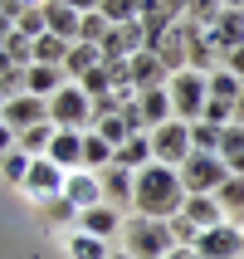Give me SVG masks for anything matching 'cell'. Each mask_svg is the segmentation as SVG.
I'll use <instances>...</instances> for the list:
<instances>
[{
    "label": "cell",
    "mask_w": 244,
    "mask_h": 259,
    "mask_svg": "<svg viewBox=\"0 0 244 259\" xmlns=\"http://www.w3.org/2000/svg\"><path fill=\"white\" fill-rule=\"evenodd\" d=\"M190 191L181 181V166H166V161H152L147 171H137V196H132V210L147 220H176L186 210Z\"/></svg>",
    "instance_id": "6da1fadb"
},
{
    "label": "cell",
    "mask_w": 244,
    "mask_h": 259,
    "mask_svg": "<svg viewBox=\"0 0 244 259\" xmlns=\"http://www.w3.org/2000/svg\"><path fill=\"white\" fill-rule=\"evenodd\" d=\"M122 249H127L132 259H166L176 249V240H171V225L166 220H147V215H132L127 225H122Z\"/></svg>",
    "instance_id": "7a4b0ae2"
},
{
    "label": "cell",
    "mask_w": 244,
    "mask_h": 259,
    "mask_svg": "<svg viewBox=\"0 0 244 259\" xmlns=\"http://www.w3.org/2000/svg\"><path fill=\"white\" fill-rule=\"evenodd\" d=\"M49 122L64 132H93L98 117H93V98L83 93V83H69L49 98Z\"/></svg>",
    "instance_id": "3957f363"
},
{
    "label": "cell",
    "mask_w": 244,
    "mask_h": 259,
    "mask_svg": "<svg viewBox=\"0 0 244 259\" xmlns=\"http://www.w3.org/2000/svg\"><path fill=\"white\" fill-rule=\"evenodd\" d=\"M171 108H176V117L181 122H201V113H205V103H210V73H201V69H181V73H171Z\"/></svg>",
    "instance_id": "277c9868"
},
{
    "label": "cell",
    "mask_w": 244,
    "mask_h": 259,
    "mask_svg": "<svg viewBox=\"0 0 244 259\" xmlns=\"http://www.w3.org/2000/svg\"><path fill=\"white\" fill-rule=\"evenodd\" d=\"M230 161L225 157H210V152H196V157L181 166V181H186L190 196H220V186L230 181Z\"/></svg>",
    "instance_id": "5b68a950"
},
{
    "label": "cell",
    "mask_w": 244,
    "mask_h": 259,
    "mask_svg": "<svg viewBox=\"0 0 244 259\" xmlns=\"http://www.w3.org/2000/svg\"><path fill=\"white\" fill-rule=\"evenodd\" d=\"M152 152H157V161H166V166H186V161L196 157V142H190V122L171 117L166 127H157V132H152Z\"/></svg>",
    "instance_id": "8992f818"
},
{
    "label": "cell",
    "mask_w": 244,
    "mask_h": 259,
    "mask_svg": "<svg viewBox=\"0 0 244 259\" xmlns=\"http://www.w3.org/2000/svg\"><path fill=\"white\" fill-rule=\"evenodd\" d=\"M64 181H69V171H64V166H54L49 157H34V171H29V181H25V196H29L34 205H44V210H49V205L64 196Z\"/></svg>",
    "instance_id": "52a82bcc"
},
{
    "label": "cell",
    "mask_w": 244,
    "mask_h": 259,
    "mask_svg": "<svg viewBox=\"0 0 244 259\" xmlns=\"http://www.w3.org/2000/svg\"><path fill=\"white\" fill-rule=\"evenodd\" d=\"M196 254L201 259H244V230L234 220H225V225H215V230H205L196 240Z\"/></svg>",
    "instance_id": "ba28073f"
},
{
    "label": "cell",
    "mask_w": 244,
    "mask_h": 259,
    "mask_svg": "<svg viewBox=\"0 0 244 259\" xmlns=\"http://www.w3.org/2000/svg\"><path fill=\"white\" fill-rule=\"evenodd\" d=\"M5 122H10L15 137H20V132H29V127H39V122H49V103L34 98V93H20V98L5 103Z\"/></svg>",
    "instance_id": "9c48e42d"
},
{
    "label": "cell",
    "mask_w": 244,
    "mask_h": 259,
    "mask_svg": "<svg viewBox=\"0 0 244 259\" xmlns=\"http://www.w3.org/2000/svg\"><path fill=\"white\" fill-rule=\"evenodd\" d=\"M64 201H73L78 210L108 205V196H103V176H93V171H69V181H64Z\"/></svg>",
    "instance_id": "30bf717a"
},
{
    "label": "cell",
    "mask_w": 244,
    "mask_h": 259,
    "mask_svg": "<svg viewBox=\"0 0 244 259\" xmlns=\"http://www.w3.org/2000/svg\"><path fill=\"white\" fill-rule=\"evenodd\" d=\"M137 113H142V127H147V132L166 127V122L176 117V108H171V88H152V93H142V98H137Z\"/></svg>",
    "instance_id": "8fae6325"
},
{
    "label": "cell",
    "mask_w": 244,
    "mask_h": 259,
    "mask_svg": "<svg viewBox=\"0 0 244 259\" xmlns=\"http://www.w3.org/2000/svg\"><path fill=\"white\" fill-rule=\"evenodd\" d=\"M181 215H186L190 225H196V230L205 235V230H215V225H225V220H230V210L220 205V196H190Z\"/></svg>",
    "instance_id": "7c38bea8"
},
{
    "label": "cell",
    "mask_w": 244,
    "mask_h": 259,
    "mask_svg": "<svg viewBox=\"0 0 244 259\" xmlns=\"http://www.w3.org/2000/svg\"><path fill=\"white\" fill-rule=\"evenodd\" d=\"M69 83H73V78L64 69H54V64H34V69H25V93H34V98H44V103L54 98L59 88H69Z\"/></svg>",
    "instance_id": "4fadbf2b"
},
{
    "label": "cell",
    "mask_w": 244,
    "mask_h": 259,
    "mask_svg": "<svg viewBox=\"0 0 244 259\" xmlns=\"http://www.w3.org/2000/svg\"><path fill=\"white\" fill-rule=\"evenodd\" d=\"M83 137L88 132H54V147H49V161L64 166V171H83Z\"/></svg>",
    "instance_id": "5bb4252c"
},
{
    "label": "cell",
    "mask_w": 244,
    "mask_h": 259,
    "mask_svg": "<svg viewBox=\"0 0 244 259\" xmlns=\"http://www.w3.org/2000/svg\"><path fill=\"white\" fill-rule=\"evenodd\" d=\"M152 161H157V152H152V132H137L132 142L117 147V161H113V166H122V171H147Z\"/></svg>",
    "instance_id": "9a60e30c"
},
{
    "label": "cell",
    "mask_w": 244,
    "mask_h": 259,
    "mask_svg": "<svg viewBox=\"0 0 244 259\" xmlns=\"http://www.w3.org/2000/svg\"><path fill=\"white\" fill-rule=\"evenodd\" d=\"M103 196H108V205H132V196H137V171L108 166V171H103Z\"/></svg>",
    "instance_id": "2e32d148"
},
{
    "label": "cell",
    "mask_w": 244,
    "mask_h": 259,
    "mask_svg": "<svg viewBox=\"0 0 244 259\" xmlns=\"http://www.w3.org/2000/svg\"><path fill=\"white\" fill-rule=\"evenodd\" d=\"M78 230H88V235H98V240H108V235L122 230V210H117V205H93V210H83Z\"/></svg>",
    "instance_id": "e0dca14e"
},
{
    "label": "cell",
    "mask_w": 244,
    "mask_h": 259,
    "mask_svg": "<svg viewBox=\"0 0 244 259\" xmlns=\"http://www.w3.org/2000/svg\"><path fill=\"white\" fill-rule=\"evenodd\" d=\"M93 69H103V44H88V39H78L69 49V64H64V73H69L73 83L83 78V73H93Z\"/></svg>",
    "instance_id": "ac0fdd59"
},
{
    "label": "cell",
    "mask_w": 244,
    "mask_h": 259,
    "mask_svg": "<svg viewBox=\"0 0 244 259\" xmlns=\"http://www.w3.org/2000/svg\"><path fill=\"white\" fill-rule=\"evenodd\" d=\"M113 161H117V147H113V142H103L98 132H88V137H83V171L103 176Z\"/></svg>",
    "instance_id": "d6986e66"
},
{
    "label": "cell",
    "mask_w": 244,
    "mask_h": 259,
    "mask_svg": "<svg viewBox=\"0 0 244 259\" xmlns=\"http://www.w3.org/2000/svg\"><path fill=\"white\" fill-rule=\"evenodd\" d=\"M215 44H220V54H230V49L244 44V10H225L215 20Z\"/></svg>",
    "instance_id": "ffe728a7"
},
{
    "label": "cell",
    "mask_w": 244,
    "mask_h": 259,
    "mask_svg": "<svg viewBox=\"0 0 244 259\" xmlns=\"http://www.w3.org/2000/svg\"><path fill=\"white\" fill-rule=\"evenodd\" d=\"M108 254H113V249H108V240L78 230V225L69 230V259H108Z\"/></svg>",
    "instance_id": "44dd1931"
},
{
    "label": "cell",
    "mask_w": 244,
    "mask_h": 259,
    "mask_svg": "<svg viewBox=\"0 0 244 259\" xmlns=\"http://www.w3.org/2000/svg\"><path fill=\"white\" fill-rule=\"evenodd\" d=\"M29 171H34V157H29V152H20V147H15V152H5V157H0V176H5L10 186H20V191H25Z\"/></svg>",
    "instance_id": "7402d4cb"
},
{
    "label": "cell",
    "mask_w": 244,
    "mask_h": 259,
    "mask_svg": "<svg viewBox=\"0 0 244 259\" xmlns=\"http://www.w3.org/2000/svg\"><path fill=\"white\" fill-rule=\"evenodd\" d=\"M69 39H59V34H44V39H34V64H54V69H64L69 64Z\"/></svg>",
    "instance_id": "603a6c76"
},
{
    "label": "cell",
    "mask_w": 244,
    "mask_h": 259,
    "mask_svg": "<svg viewBox=\"0 0 244 259\" xmlns=\"http://www.w3.org/2000/svg\"><path fill=\"white\" fill-rule=\"evenodd\" d=\"M54 122H39V127L20 132V152H29V157H49V147H54Z\"/></svg>",
    "instance_id": "cb8c5ba5"
},
{
    "label": "cell",
    "mask_w": 244,
    "mask_h": 259,
    "mask_svg": "<svg viewBox=\"0 0 244 259\" xmlns=\"http://www.w3.org/2000/svg\"><path fill=\"white\" fill-rule=\"evenodd\" d=\"M239 93H244V83L220 64V69L210 73V98H215V103H239Z\"/></svg>",
    "instance_id": "d4e9b609"
},
{
    "label": "cell",
    "mask_w": 244,
    "mask_h": 259,
    "mask_svg": "<svg viewBox=\"0 0 244 259\" xmlns=\"http://www.w3.org/2000/svg\"><path fill=\"white\" fill-rule=\"evenodd\" d=\"M147 0H103V15H108V25H132V20H142Z\"/></svg>",
    "instance_id": "484cf974"
},
{
    "label": "cell",
    "mask_w": 244,
    "mask_h": 259,
    "mask_svg": "<svg viewBox=\"0 0 244 259\" xmlns=\"http://www.w3.org/2000/svg\"><path fill=\"white\" fill-rule=\"evenodd\" d=\"M190 142H196V152H210V157H220L225 127H215V122H190Z\"/></svg>",
    "instance_id": "4316f807"
},
{
    "label": "cell",
    "mask_w": 244,
    "mask_h": 259,
    "mask_svg": "<svg viewBox=\"0 0 244 259\" xmlns=\"http://www.w3.org/2000/svg\"><path fill=\"white\" fill-rule=\"evenodd\" d=\"M220 15H225V0H186V20H196L205 29H215Z\"/></svg>",
    "instance_id": "83f0119b"
},
{
    "label": "cell",
    "mask_w": 244,
    "mask_h": 259,
    "mask_svg": "<svg viewBox=\"0 0 244 259\" xmlns=\"http://www.w3.org/2000/svg\"><path fill=\"white\" fill-rule=\"evenodd\" d=\"M78 83H83V93H88V98H103V93H113V88H117V78H113V69H108V64H103V69H93V73H83V78H78Z\"/></svg>",
    "instance_id": "f1b7e54d"
},
{
    "label": "cell",
    "mask_w": 244,
    "mask_h": 259,
    "mask_svg": "<svg viewBox=\"0 0 244 259\" xmlns=\"http://www.w3.org/2000/svg\"><path fill=\"white\" fill-rule=\"evenodd\" d=\"M108 34H113V25H108V15H103V10L83 15V29H78V39H88V44H103Z\"/></svg>",
    "instance_id": "f546056e"
},
{
    "label": "cell",
    "mask_w": 244,
    "mask_h": 259,
    "mask_svg": "<svg viewBox=\"0 0 244 259\" xmlns=\"http://www.w3.org/2000/svg\"><path fill=\"white\" fill-rule=\"evenodd\" d=\"M220 205L234 210V215H244V176H230V181L220 186Z\"/></svg>",
    "instance_id": "4dcf8cb0"
},
{
    "label": "cell",
    "mask_w": 244,
    "mask_h": 259,
    "mask_svg": "<svg viewBox=\"0 0 244 259\" xmlns=\"http://www.w3.org/2000/svg\"><path fill=\"white\" fill-rule=\"evenodd\" d=\"M220 157H225V161H239V157H244V122H230V127H225Z\"/></svg>",
    "instance_id": "1f68e13d"
},
{
    "label": "cell",
    "mask_w": 244,
    "mask_h": 259,
    "mask_svg": "<svg viewBox=\"0 0 244 259\" xmlns=\"http://www.w3.org/2000/svg\"><path fill=\"white\" fill-rule=\"evenodd\" d=\"M201 122H215V127H230L234 122V103H205V113H201Z\"/></svg>",
    "instance_id": "d6a6232c"
},
{
    "label": "cell",
    "mask_w": 244,
    "mask_h": 259,
    "mask_svg": "<svg viewBox=\"0 0 244 259\" xmlns=\"http://www.w3.org/2000/svg\"><path fill=\"white\" fill-rule=\"evenodd\" d=\"M225 69H230L234 78H239V83H244V44H239V49H230V54H225Z\"/></svg>",
    "instance_id": "836d02e7"
},
{
    "label": "cell",
    "mask_w": 244,
    "mask_h": 259,
    "mask_svg": "<svg viewBox=\"0 0 244 259\" xmlns=\"http://www.w3.org/2000/svg\"><path fill=\"white\" fill-rule=\"evenodd\" d=\"M15 147H20V137H15V127L0 117V157H5V152H15Z\"/></svg>",
    "instance_id": "e575fe53"
},
{
    "label": "cell",
    "mask_w": 244,
    "mask_h": 259,
    "mask_svg": "<svg viewBox=\"0 0 244 259\" xmlns=\"http://www.w3.org/2000/svg\"><path fill=\"white\" fill-rule=\"evenodd\" d=\"M59 5H69V10H78V15H93V10H103V0H59Z\"/></svg>",
    "instance_id": "d590c367"
},
{
    "label": "cell",
    "mask_w": 244,
    "mask_h": 259,
    "mask_svg": "<svg viewBox=\"0 0 244 259\" xmlns=\"http://www.w3.org/2000/svg\"><path fill=\"white\" fill-rule=\"evenodd\" d=\"M166 259H201V254H196V249H186V245H176V249H171Z\"/></svg>",
    "instance_id": "8d00e7d4"
},
{
    "label": "cell",
    "mask_w": 244,
    "mask_h": 259,
    "mask_svg": "<svg viewBox=\"0 0 244 259\" xmlns=\"http://www.w3.org/2000/svg\"><path fill=\"white\" fill-rule=\"evenodd\" d=\"M234 122H244V93H239V103H234Z\"/></svg>",
    "instance_id": "74e56055"
},
{
    "label": "cell",
    "mask_w": 244,
    "mask_h": 259,
    "mask_svg": "<svg viewBox=\"0 0 244 259\" xmlns=\"http://www.w3.org/2000/svg\"><path fill=\"white\" fill-rule=\"evenodd\" d=\"M225 10H244V0H225Z\"/></svg>",
    "instance_id": "f35d334b"
},
{
    "label": "cell",
    "mask_w": 244,
    "mask_h": 259,
    "mask_svg": "<svg viewBox=\"0 0 244 259\" xmlns=\"http://www.w3.org/2000/svg\"><path fill=\"white\" fill-rule=\"evenodd\" d=\"M108 259H132V254H127V249H113V254H108Z\"/></svg>",
    "instance_id": "ab89813d"
},
{
    "label": "cell",
    "mask_w": 244,
    "mask_h": 259,
    "mask_svg": "<svg viewBox=\"0 0 244 259\" xmlns=\"http://www.w3.org/2000/svg\"><path fill=\"white\" fill-rule=\"evenodd\" d=\"M5 103H10V98H5V93H0V117H5Z\"/></svg>",
    "instance_id": "60d3db41"
}]
</instances>
